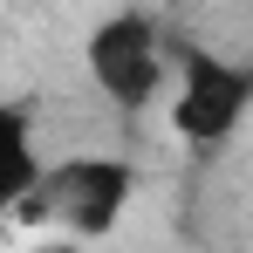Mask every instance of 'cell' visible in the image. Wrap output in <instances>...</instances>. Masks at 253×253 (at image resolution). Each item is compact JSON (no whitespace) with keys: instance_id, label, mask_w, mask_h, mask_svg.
Wrapping results in <instances>:
<instances>
[{"instance_id":"cell-1","label":"cell","mask_w":253,"mask_h":253,"mask_svg":"<svg viewBox=\"0 0 253 253\" xmlns=\"http://www.w3.org/2000/svg\"><path fill=\"white\" fill-rule=\"evenodd\" d=\"M130 192H137V171L124 158H55L42 171V185L14 206V219H42L55 233H76V240H96L124 219Z\"/></svg>"},{"instance_id":"cell-2","label":"cell","mask_w":253,"mask_h":253,"mask_svg":"<svg viewBox=\"0 0 253 253\" xmlns=\"http://www.w3.org/2000/svg\"><path fill=\"white\" fill-rule=\"evenodd\" d=\"M253 110V69L212 48H185L178 55V89H171V130L192 151H219Z\"/></svg>"},{"instance_id":"cell-3","label":"cell","mask_w":253,"mask_h":253,"mask_svg":"<svg viewBox=\"0 0 253 253\" xmlns=\"http://www.w3.org/2000/svg\"><path fill=\"white\" fill-rule=\"evenodd\" d=\"M83 62H89V83L103 89L117 110H144L165 89L171 48H165V35H158L151 14H110V21H96Z\"/></svg>"},{"instance_id":"cell-4","label":"cell","mask_w":253,"mask_h":253,"mask_svg":"<svg viewBox=\"0 0 253 253\" xmlns=\"http://www.w3.org/2000/svg\"><path fill=\"white\" fill-rule=\"evenodd\" d=\"M48 253H76V247H48Z\"/></svg>"}]
</instances>
